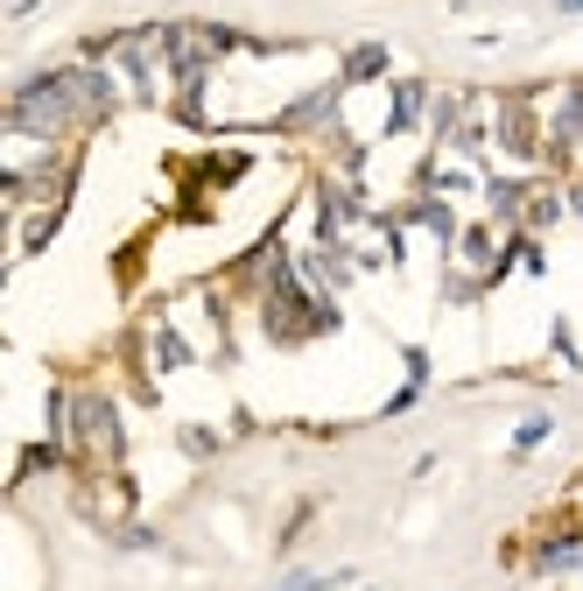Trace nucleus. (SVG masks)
Masks as SVG:
<instances>
[{
    "mask_svg": "<svg viewBox=\"0 0 583 591\" xmlns=\"http://www.w3.org/2000/svg\"><path fill=\"white\" fill-rule=\"evenodd\" d=\"M113 78L92 64H64V71H42V78H28L22 92H14L8 106V127L14 135H36V141H56V135H78V127L106 121L113 113Z\"/></svg>",
    "mask_w": 583,
    "mask_h": 591,
    "instance_id": "nucleus-1",
    "label": "nucleus"
},
{
    "mask_svg": "<svg viewBox=\"0 0 583 591\" xmlns=\"http://www.w3.org/2000/svg\"><path fill=\"white\" fill-rule=\"evenodd\" d=\"M50 416H56V437L78 465L92 471H113L119 451H127V430H119V408L106 402L99 388H71V394H50Z\"/></svg>",
    "mask_w": 583,
    "mask_h": 591,
    "instance_id": "nucleus-2",
    "label": "nucleus"
},
{
    "mask_svg": "<svg viewBox=\"0 0 583 591\" xmlns=\"http://www.w3.org/2000/svg\"><path fill=\"white\" fill-rule=\"evenodd\" d=\"M534 106L548 113V135H542V148L556 162H570L576 148H583V78L576 85H548L542 99H534Z\"/></svg>",
    "mask_w": 583,
    "mask_h": 591,
    "instance_id": "nucleus-3",
    "label": "nucleus"
},
{
    "mask_svg": "<svg viewBox=\"0 0 583 591\" xmlns=\"http://www.w3.org/2000/svg\"><path fill=\"white\" fill-rule=\"evenodd\" d=\"M127 507H134V486L119 479V471H92V479H85V514H92V521H127Z\"/></svg>",
    "mask_w": 583,
    "mask_h": 591,
    "instance_id": "nucleus-4",
    "label": "nucleus"
},
{
    "mask_svg": "<svg viewBox=\"0 0 583 591\" xmlns=\"http://www.w3.org/2000/svg\"><path fill=\"white\" fill-rule=\"evenodd\" d=\"M429 113V85L422 78H401L394 85V106H386V135H408V127H422Z\"/></svg>",
    "mask_w": 583,
    "mask_h": 591,
    "instance_id": "nucleus-5",
    "label": "nucleus"
},
{
    "mask_svg": "<svg viewBox=\"0 0 583 591\" xmlns=\"http://www.w3.org/2000/svg\"><path fill=\"white\" fill-rule=\"evenodd\" d=\"M338 92H345V85H317V92L303 99V106H289L281 113V127H289V135H309V127H324L338 113Z\"/></svg>",
    "mask_w": 583,
    "mask_h": 591,
    "instance_id": "nucleus-6",
    "label": "nucleus"
},
{
    "mask_svg": "<svg viewBox=\"0 0 583 591\" xmlns=\"http://www.w3.org/2000/svg\"><path fill=\"white\" fill-rule=\"evenodd\" d=\"M386 71V50L380 42H358V50L345 56V85H366V78H380Z\"/></svg>",
    "mask_w": 583,
    "mask_h": 591,
    "instance_id": "nucleus-7",
    "label": "nucleus"
},
{
    "mask_svg": "<svg viewBox=\"0 0 583 591\" xmlns=\"http://www.w3.org/2000/svg\"><path fill=\"white\" fill-rule=\"evenodd\" d=\"M148 352H155V366H183V360H190V352H183V338H176L162 317L148 324Z\"/></svg>",
    "mask_w": 583,
    "mask_h": 591,
    "instance_id": "nucleus-8",
    "label": "nucleus"
},
{
    "mask_svg": "<svg viewBox=\"0 0 583 591\" xmlns=\"http://www.w3.org/2000/svg\"><path fill=\"white\" fill-rule=\"evenodd\" d=\"M576 564H583V536H556L542 550V570H576Z\"/></svg>",
    "mask_w": 583,
    "mask_h": 591,
    "instance_id": "nucleus-9",
    "label": "nucleus"
},
{
    "mask_svg": "<svg viewBox=\"0 0 583 591\" xmlns=\"http://www.w3.org/2000/svg\"><path fill=\"white\" fill-rule=\"evenodd\" d=\"M352 570H303V578H289V584H275V591H331V584H345Z\"/></svg>",
    "mask_w": 583,
    "mask_h": 591,
    "instance_id": "nucleus-10",
    "label": "nucleus"
},
{
    "mask_svg": "<svg viewBox=\"0 0 583 591\" xmlns=\"http://www.w3.org/2000/svg\"><path fill=\"white\" fill-rule=\"evenodd\" d=\"M548 430H556V423H548V416H528V423H520V430H514V451H534V443H542Z\"/></svg>",
    "mask_w": 583,
    "mask_h": 591,
    "instance_id": "nucleus-11",
    "label": "nucleus"
},
{
    "mask_svg": "<svg viewBox=\"0 0 583 591\" xmlns=\"http://www.w3.org/2000/svg\"><path fill=\"white\" fill-rule=\"evenodd\" d=\"M562 14H583V0H562Z\"/></svg>",
    "mask_w": 583,
    "mask_h": 591,
    "instance_id": "nucleus-12",
    "label": "nucleus"
}]
</instances>
